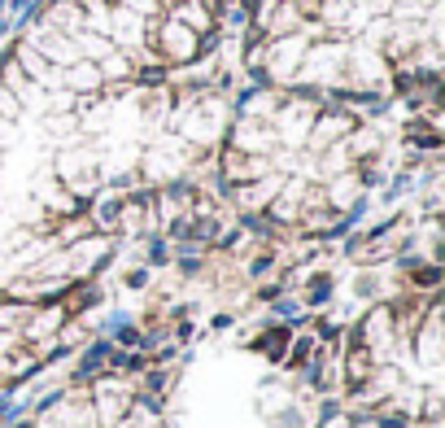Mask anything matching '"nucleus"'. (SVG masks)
Masks as SVG:
<instances>
[{
  "instance_id": "obj_1",
  "label": "nucleus",
  "mask_w": 445,
  "mask_h": 428,
  "mask_svg": "<svg viewBox=\"0 0 445 428\" xmlns=\"http://www.w3.org/2000/svg\"><path fill=\"white\" fill-rule=\"evenodd\" d=\"M40 57L57 62L62 70H66V66H74V62H83V53H79V44H74V40L52 35V31H40Z\"/></svg>"
},
{
  "instance_id": "obj_2",
  "label": "nucleus",
  "mask_w": 445,
  "mask_h": 428,
  "mask_svg": "<svg viewBox=\"0 0 445 428\" xmlns=\"http://www.w3.org/2000/svg\"><path fill=\"white\" fill-rule=\"evenodd\" d=\"M40 428H88V411L79 407V402H62V407H52Z\"/></svg>"
},
{
  "instance_id": "obj_3",
  "label": "nucleus",
  "mask_w": 445,
  "mask_h": 428,
  "mask_svg": "<svg viewBox=\"0 0 445 428\" xmlns=\"http://www.w3.org/2000/svg\"><path fill=\"white\" fill-rule=\"evenodd\" d=\"M306 127H310V110H306V105H293V110L279 118V136H284L288 144H297V140L306 136Z\"/></svg>"
},
{
  "instance_id": "obj_4",
  "label": "nucleus",
  "mask_w": 445,
  "mask_h": 428,
  "mask_svg": "<svg viewBox=\"0 0 445 428\" xmlns=\"http://www.w3.org/2000/svg\"><path fill=\"white\" fill-rule=\"evenodd\" d=\"M18 62H22L26 70H31L40 83H57V74H62V70H52V66H48V57H40L35 48H22V53H18Z\"/></svg>"
},
{
  "instance_id": "obj_5",
  "label": "nucleus",
  "mask_w": 445,
  "mask_h": 428,
  "mask_svg": "<svg viewBox=\"0 0 445 428\" xmlns=\"http://www.w3.org/2000/svg\"><path fill=\"white\" fill-rule=\"evenodd\" d=\"M57 79H66L70 88H96L100 83V70L88 66V62H74V66H66V74H57Z\"/></svg>"
},
{
  "instance_id": "obj_6",
  "label": "nucleus",
  "mask_w": 445,
  "mask_h": 428,
  "mask_svg": "<svg viewBox=\"0 0 445 428\" xmlns=\"http://www.w3.org/2000/svg\"><path fill=\"white\" fill-rule=\"evenodd\" d=\"M297 57H301V40H279L275 44V74H293V66H297Z\"/></svg>"
},
{
  "instance_id": "obj_7",
  "label": "nucleus",
  "mask_w": 445,
  "mask_h": 428,
  "mask_svg": "<svg viewBox=\"0 0 445 428\" xmlns=\"http://www.w3.org/2000/svg\"><path fill=\"white\" fill-rule=\"evenodd\" d=\"M437 315L428 319V328H424V337H419V359H424L428 367H437V359H441V341H437Z\"/></svg>"
},
{
  "instance_id": "obj_8",
  "label": "nucleus",
  "mask_w": 445,
  "mask_h": 428,
  "mask_svg": "<svg viewBox=\"0 0 445 428\" xmlns=\"http://www.w3.org/2000/svg\"><path fill=\"white\" fill-rule=\"evenodd\" d=\"M366 341H371L376 349H388L393 332H388V311H376L371 319H366Z\"/></svg>"
},
{
  "instance_id": "obj_9",
  "label": "nucleus",
  "mask_w": 445,
  "mask_h": 428,
  "mask_svg": "<svg viewBox=\"0 0 445 428\" xmlns=\"http://www.w3.org/2000/svg\"><path fill=\"white\" fill-rule=\"evenodd\" d=\"M162 44L171 48V53H175V57H188V53H192V35H188V31H183V27H179V22H171V27H166Z\"/></svg>"
},
{
  "instance_id": "obj_10",
  "label": "nucleus",
  "mask_w": 445,
  "mask_h": 428,
  "mask_svg": "<svg viewBox=\"0 0 445 428\" xmlns=\"http://www.w3.org/2000/svg\"><path fill=\"white\" fill-rule=\"evenodd\" d=\"M52 22H66L62 31L79 35V31H83V9H79V5H70V0H66V5H57V9H52Z\"/></svg>"
},
{
  "instance_id": "obj_11",
  "label": "nucleus",
  "mask_w": 445,
  "mask_h": 428,
  "mask_svg": "<svg viewBox=\"0 0 445 428\" xmlns=\"http://www.w3.org/2000/svg\"><path fill=\"white\" fill-rule=\"evenodd\" d=\"M236 144H241V149H267L271 144V132H262L258 122H245L241 136H236Z\"/></svg>"
},
{
  "instance_id": "obj_12",
  "label": "nucleus",
  "mask_w": 445,
  "mask_h": 428,
  "mask_svg": "<svg viewBox=\"0 0 445 428\" xmlns=\"http://www.w3.org/2000/svg\"><path fill=\"white\" fill-rule=\"evenodd\" d=\"M345 132H349V122H345V118H328V122H323V127H319V132H314V149H323V144H332L336 136H345Z\"/></svg>"
},
{
  "instance_id": "obj_13",
  "label": "nucleus",
  "mask_w": 445,
  "mask_h": 428,
  "mask_svg": "<svg viewBox=\"0 0 445 428\" xmlns=\"http://www.w3.org/2000/svg\"><path fill=\"white\" fill-rule=\"evenodd\" d=\"M127 411V402H122V393H100V420L105 424H118V415Z\"/></svg>"
},
{
  "instance_id": "obj_14",
  "label": "nucleus",
  "mask_w": 445,
  "mask_h": 428,
  "mask_svg": "<svg viewBox=\"0 0 445 428\" xmlns=\"http://www.w3.org/2000/svg\"><path fill=\"white\" fill-rule=\"evenodd\" d=\"M79 53L105 57V53H114V48H110V40H105V35H83V31H79Z\"/></svg>"
},
{
  "instance_id": "obj_15",
  "label": "nucleus",
  "mask_w": 445,
  "mask_h": 428,
  "mask_svg": "<svg viewBox=\"0 0 445 428\" xmlns=\"http://www.w3.org/2000/svg\"><path fill=\"white\" fill-rule=\"evenodd\" d=\"M179 18L188 22V31H205V27H209V9H201L197 0H192V5H183V9H179Z\"/></svg>"
},
{
  "instance_id": "obj_16",
  "label": "nucleus",
  "mask_w": 445,
  "mask_h": 428,
  "mask_svg": "<svg viewBox=\"0 0 445 428\" xmlns=\"http://www.w3.org/2000/svg\"><path fill=\"white\" fill-rule=\"evenodd\" d=\"M354 197H358V180H336L332 184V201H336V206H349Z\"/></svg>"
},
{
  "instance_id": "obj_17",
  "label": "nucleus",
  "mask_w": 445,
  "mask_h": 428,
  "mask_svg": "<svg viewBox=\"0 0 445 428\" xmlns=\"http://www.w3.org/2000/svg\"><path fill=\"white\" fill-rule=\"evenodd\" d=\"M96 254H105V245H100V241H96V245H79V249H74V267L83 271L88 262H96Z\"/></svg>"
},
{
  "instance_id": "obj_18",
  "label": "nucleus",
  "mask_w": 445,
  "mask_h": 428,
  "mask_svg": "<svg viewBox=\"0 0 445 428\" xmlns=\"http://www.w3.org/2000/svg\"><path fill=\"white\" fill-rule=\"evenodd\" d=\"M13 114H18V96L0 83V118H13Z\"/></svg>"
},
{
  "instance_id": "obj_19",
  "label": "nucleus",
  "mask_w": 445,
  "mask_h": 428,
  "mask_svg": "<svg viewBox=\"0 0 445 428\" xmlns=\"http://www.w3.org/2000/svg\"><path fill=\"white\" fill-rule=\"evenodd\" d=\"M62 319V311H48L44 319H35V328H31V337H44V332H52V323Z\"/></svg>"
},
{
  "instance_id": "obj_20",
  "label": "nucleus",
  "mask_w": 445,
  "mask_h": 428,
  "mask_svg": "<svg viewBox=\"0 0 445 428\" xmlns=\"http://www.w3.org/2000/svg\"><path fill=\"white\" fill-rule=\"evenodd\" d=\"M9 144H13V122L0 118V149H9Z\"/></svg>"
}]
</instances>
